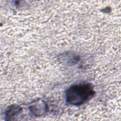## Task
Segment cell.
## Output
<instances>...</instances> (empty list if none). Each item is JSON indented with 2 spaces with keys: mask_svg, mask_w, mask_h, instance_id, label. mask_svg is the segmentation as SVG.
<instances>
[{
  "mask_svg": "<svg viewBox=\"0 0 121 121\" xmlns=\"http://www.w3.org/2000/svg\"><path fill=\"white\" fill-rule=\"evenodd\" d=\"M94 91L90 84H80L70 87L67 91V102L72 105H78L91 98Z\"/></svg>",
  "mask_w": 121,
  "mask_h": 121,
  "instance_id": "obj_1",
  "label": "cell"
}]
</instances>
